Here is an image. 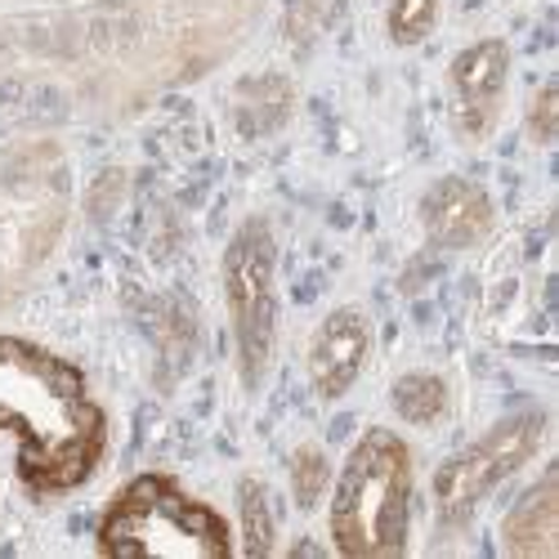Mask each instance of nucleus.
Wrapping results in <instances>:
<instances>
[{
    "label": "nucleus",
    "instance_id": "20e7f679",
    "mask_svg": "<svg viewBox=\"0 0 559 559\" xmlns=\"http://www.w3.org/2000/svg\"><path fill=\"white\" fill-rule=\"evenodd\" d=\"M224 309L238 377L247 390H260L277 345V242L260 215L242 219L224 247Z\"/></svg>",
    "mask_w": 559,
    "mask_h": 559
},
{
    "label": "nucleus",
    "instance_id": "1a4fd4ad",
    "mask_svg": "<svg viewBox=\"0 0 559 559\" xmlns=\"http://www.w3.org/2000/svg\"><path fill=\"white\" fill-rule=\"evenodd\" d=\"M501 550L515 559H555L559 555V475L542 471L524 497L510 506L501 524Z\"/></svg>",
    "mask_w": 559,
    "mask_h": 559
},
{
    "label": "nucleus",
    "instance_id": "4468645a",
    "mask_svg": "<svg viewBox=\"0 0 559 559\" xmlns=\"http://www.w3.org/2000/svg\"><path fill=\"white\" fill-rule=\"evenodd\" d=\"M555 112H559V85L546 81L528 104V134L537 139V144H550L555 139Z\"/></svg>",
    "mask_w": 559,
    "mask_h": 559
},
{
    "label": "nucleus",
    "instance_id": "9d476101",
    "mask_svg": "<svg viewBox=\"0 0 559 559\" xmlns=\"http://www.w3.org/2000/svg\"><path fill=\"white\" fill-rule=\"evenodd\" d=\"M238 550L247 555H269L277 542V524H273V497L260 479H242L238 484Z\"/></svg>",
    "mask_w": 559,
    "mask_h": 559
},
{
    "label": "nucleus",
    "instance_id": "0eeeda50",
    "mask_svg": "<svg viewBox=\"0 0 559 559\" xmlns=\"http://www.w3.org/2000/svg\"><path fill=\"white\" fill-rule=\"evenodd\" d=\"M371 336H377L371 332V318L358 305L332 309L313 328L309 349H305V377L322 403H336L358 385L367 354H371Z\"/></svg>",
    "mask_w": 559,
    "mask_h": 559
},
{
    "label": "nucleus",
    "instance_id": "39448f33",
    "mask_svg": "<svg viewBox=\"0 0 559 559\" xmlns=\"http://www.w3.org/2000/svg\"><path fill=\"white\" fill-rule=\"evenodd\" d=\"M542 439H546V412L524 407L501 416L492 430H484L475 443H465L456 456H448L430 484L439 524L461 528L501 484L528 471V461L542 452Z\"/></svg>",
    "mask_w": 559,
    "mask_h": 559
},
{
    "label": "nucleus",
    "instance_id": "f257e3e1",
    "mask_svg": "<svg viewBox=\"0 0 559 559\" xmlns=\"http://www.w3.org/2000/svg\"><path fill=\"white\" fill-rule=\"evenodd\" d=\"M0 435L14 443V475L40 497H72L99 475L112 443L90 377L59 349L0 332Z\"/></svg>",
    "mask_w": 559,
    "mask_h": 559
},
{
    "label": "nucleus",
    "instance_id": "9b49d317",
    "mask_svg": "<svg viewBox=\"0 0 559 559\" xmlns=\"http://www.w3.org/2000/svg\"><path fill=\"white\" fill-rule=\"evenodd\" d=\"M390 403H394V412L403 416V421L435 426L448 412V385H443V377H435V371H407V377L394 381Z\"/></svg>",
    "mask_w": 559,
    "mask_h": 559
},
{
    "label": "nucleus",
    "instance_id": "423d86ee",
    "mask_svg": "<svg viewBox=\"0 0 559 559\" xmlns=\"http://www.w3.org/2000/svg\"><path fill=\"white\" fill-rule=\"evenodd\" d=\"M510 85V45L501 36H479L448 63V117L465 144L492 139Z\"/></svg>",
    "mask_w": 559,
    "mask_h": 559
},
{
    "label": "nucleus",
    "instance_id": "f03ea898",
    "mask_svg": "<svg viewBox=\"0 0 559 559\" xmlns=\"http://www.w3.org/2000/svg\"><path fill=\"white\" fill-rule=\"evenodd\" d=\"M416 456L390 426H367L328 488V537L345 559H394L412 542Z\"/></svg>",
    "mask_w": 559,
    "mask_h": 559
},
{
    "label": "nucleus",
    "instance_id": "ddd939ff",
    "mask_svg": "<svg viewBox=\"0 0 559 559\" xmlns=\"http://www.w3.org/2000/svg\"><path fill=\"white\" fill-rule=\"evenodd\" d=\"M328 488H332L328 456H322L318 448H300L292 456V497H296V506L300 510H313L322 497H328Z\"/></svg>",
    "mask_w": 559,
    "mask_h": 559
},
{
    "label": "nucleus",
    "instance_id": "7ed1b4c3",
    "mask_svg": "<svg viewBox=\"0 0 559 559\" xmlns=\"http://www.w3.org/2000/svg\"><path fill=\"white\" fill-rule=\"evenodd\" d=\"M95 550L104 559H228L238 555L233 520L166 471L126 479L99 510Z\"/></svg>",
    "mask_w": 559,
    "mask_h": 559
},
{
    "label": "nucleus",
    "instance_id": "6e6552de",
    "mask_svg": "<svg viewBox=\"0 0 559 559\" xmlns=\"http://www.w3.org/2000/svg\"><path fill=\"white\" fill-rule=\"evenodd\" d=\"M492 198L488 189H479L475 179H461V175H443L435 179L426 198H421V224L430 233V242L443 251H465L484 242L492 233Z\"/></svg>",
    "mask_w": 559,
    "mask_h": 559
},
{
    "label": "nucleus",
    "instance_id": "f8f14e48",
    "mask_svg": "<svg viewBox=\"0 0 559 559\" xmlns=\"http://www.w3.org/2000/svg\"><path fill=\"white\" fill-rule=\"evenodd\" d=\"M439 14H443V0H390L385 32L399 50H416V45H426L435 36Z\"/></svg>",
    "mask_w": 559,
    "mask_h": 559
}]
</instances>
